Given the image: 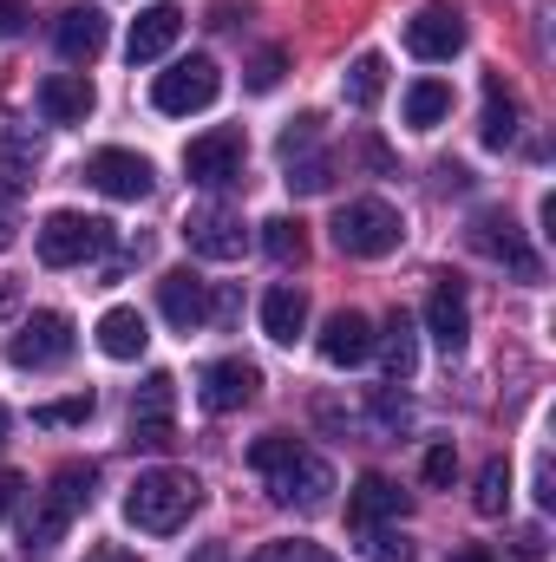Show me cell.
<instances>
[{
    "label": "cell",
    "mask_w": 556,
    "mask_h": 562,
    "mask_svg": "<svg viewBox=\"0 0 556 562\" xmlns=\"http://www.w3.org/2000/svg\"><path fill=\"white\" fill-rule=\"evenodd\" d=\"M73 314H59V307H40V314H26L20 321V334L7 340V360L20 367V373H46V367H59L66 353H73Z\"/></svg>",
    "instance_id": "5b68a950"
},
{
    "label": "cell",
    "mask_w": 556,
    "mask_h": 562,
    "mask_svg": "<svg viewBox=\"0 0 556 562\" xmlns=\"http://www.w3.org/2000/svg\"><path fill=\"white\" fill-rule=\"evenodd\" d=\"M190 562H230V550H223V543H203V550H197Z\"/></svg>",
    "instance_id": "c3c4849f"
},
{
    "label": "cell",
    "mask_w": 556,
    "mask_h": 562,
    "mask_svg": "<svg viewBox=\"0 0 556 562\" xmlns=\"http://www.w3.org/2000/svg\"><path fill=\"white\" fill-rule=\"evenodd\" d=\"M7 425H13V413H7V406H0V438H7Z\"/></svg>",
    "instance_id": "681fc988"
},
{
    "label": "cell",
    "mask_w": 556,
    "mask_h": 562,
    "mask_svg": "<svg viewBox=\"0 0 556 562\" xmlns=\"http://www.w3.org/2000/svg\"><path fill=\"white\" fill-rule=\"evenodd\" d=\"M537 504H544V510L556 504V477H551V464H537Z\"/></svg>",
    "instance_id": "ee69618b"
},
{
    "label": "cell",
    "mask_w": 556,
    "mask_h": 562,
    "mask_svg": "<svg viewBox=\"0 0 556 562\" xmlns=\"http://www.w3.org/2000/svg\"><path fill=\"white\" fill-rule=\"evenodd\" d=\"M425 334H432L445 353H458V347L471 340V307H465V288H458V281H438V288L425 294Z\"/></svg>",
    "instance_id": "e0dca14e"
},
{
    "label": "cell",
    "mask_w": 556,
    "mask_h": 562,
    "mask_svg": "<svg viewBox=\"0 0 556 562\" xmlns=\"http://www.w3.org/2000/svg\"><path fill=\"white\" fill-rule=\"evenodd\" d=\"M177 413V380L170 373H151L138 393H132V425H170Z\"/></svg>",
    "instance_id": "4316f807"
},
{
    "label": "cell",
    "mask_w": 556,
    "mask_h": 562,
    "mask_svg": "<svg viewBox=\"0 0 556 562\" xmlns=\"http://www.w3.org/2000/svg\"><path fill=\"white\" fill-rule=\"evenodd\" d=\"M105 13L99 7H66L59 13V26H53V46H59V59L66 66H92L99 53H105Z\"/></svg>",
    "instance_id": "2e32d148"
},
{
    "label": "cell",
    "mask_w": 556,
    "mask_h": 562,
    "mask_svg": "<svg viewBox=\"0 0 556 562\" xmlns=\"http://www.w3.org/2000/svg\"><path fill=\"white\" fill-rule=\"evenodd\" d=\"M471 504H478V517H504V504H511V464L504 458H485Z\"/></svg>",
    "instance_id": "83f0119b"
},
{
    "label": "cell",
    "mask_w": 556,
    "mask_h": 562,
    "mask_svg": "<svg viewBox=\"0 0 556 562\" xmlns=\"http://www.w3.org/2000/svg\"><path fill=\"white\" fill-rule=\"evenodd\" d=\"M334 491V464L314 458V451H294L281 471H269V497L276 504H294V510H321Z\"/></svg>",
    "instance_id": "30bf717a"
},
{
    "label": "cell",
    "mask_w": 556,
    "mask_h": 562,
    "mask_svg": "<svg viewBox=\"0 0 556 562\" xmlns=\"http://www.w3.org/2000/svg\"><path fill=\"white\" fill-rule=\"evenodd\" d=\"M249 562H341V557H327V550L308 543V537H281V543H263Z\"/></svg>",
    "instance_id": "4dcf8cb0"
},
{
    "label": "cell",
    "mask_w": 556,
    "mask_h": 562,
    "mask_svg": "<svg viewBox=\"0 0 556 562\" xmlns=\"http://www.w3.org/2000/svg\"><path fill=\"white\" fill-rule=\"evenodd\" d=\"M471 249L491 256V262H504L518 281H544V262L524 249V229H518L504 210H478V216H471Z\"/></svg>",
    "instance_id": "ba28073f"
},
{
    "label": "cell",
    "mask_w": 556,
    "mask_h": 562,
    "mask_svg": "<svg viewBox=\"0 0 556 562\" xmlns=\"http://www.w3.org/2000/svg\"><path fill=\"white\" fill-rule=\"evenodd\" d=\"M367 562H413V543L400 537V530H367Z\"/></svg>",
    "instance_id": "e575fe53"
},
{
    "label": "cell",
    "mask_w": 556,
    "mask_h": 562,
    "mask_svg": "<svg viewBox=\"0 0 556 562\" xmlns=\"http://www.w3.org/2000/svg\"><path fill=\"white\" fill-rule=\"evenodd\" d=\"M20 243V190L13 183H0V256Z\"/></svg>",
    "instance_id": "74e56055"
},
{
    "label": "cell",
    "mask_w": 556,
    "mask_h": 562,
    "mask_svg": "<svg viewBox=\"0 0 556 562\" xmlns=\"http://www.w3.org/2000/svg\"><path fill=\"white\" fill-rule=\"evenodd\" d=\"M407 46H413L419 59H458L465 53V13L445 7V0H425L407 20Z\"/></svg>",
    "instance_id": "8fae6325"
},
{
    "label": "cell",
    "mask_w": 556,
    "mask_h": 562,
    "mask_svg": "<svg viewBox=\"0 0 556 562\" xmlns=\"http://www.w3.org/2000/svg\"><path fill=\"white\" fill-rule=\"evenodd\" d=\"M177 33H184V13H177L170 0H157V7H144L138 20H132V40H125V53H132V66H151V59H164V53L177 46Z\"/></svg>",
    "instance_id": "d6986e66"
},
{
    "label": "cell",
    "mask_w": 556,
    "mask_h": 562,
    "mask_svg": "<svg viewBox=\"0 0 556 562\" xmlns=\"http://www.w3.org/2000/svg\"><path fill=\"white\" fill-rule=\"evenodd\" d=\"M92 419V393H73V400H46L33 406V425H86Z\"/></svg>",
    "instance_id": "d6a6232c"
},
{
    "label": "cell",
    "mask_w": 556,
    "mask_h": 562,
    "mask_svg": "<svg viewBox=\"0 0 556 562\" xmlns=\"http://www.w3.org/2000/svg\"><path fill=\"white\" fill-rule=\"evenodd\" d=\"M374 419H380L387 431H393V438H400V431L413 425V413H407V400H400V393H387V386H380V393H374Z\"/></svg>",
    "instance_id": "d590c367"
},
{
    "label": "cell",
    "mask_w": 556,
    "mask_h": 562,
    "mask_svg": "<svg viewBox=\"0 0 556 562\" xmlns=\"http://www.w3.org/2000/svg\"><path fill=\"white\" fill-rule=\"evenodd\" d=\"M33 105H40V119H46V125H86V119H92V105H99V92H92V79H86V72H46V79H40V92H33Z\"/></svg>",
    "instance_id": "4fadbf2b"
},
{
    "label": "cell",
    "mask_w": 556,
    "mask_h": 562,
    "mask_svg": "<svg viewBox=\"0 0 556 562\" xmlns=\"http://www.w3.org/2000/svg\"><path fill=\"white\" fill-rule=\"evenodd\" d=\"M341 92H347V105H354V112L380 105V92H387V59H380V53H360V59L341 72Z\"/></svg>",
    "instance_id": "d4e9b609"
},
{
    "label": "cell",
    "mask_w": 556,
    "mask_h": 562,
    "mask_svg": "<svg viewBox=\"0 0 556 562\" xmlns=\"http://www.w3.org/2000/svg\"><path fill=\"white\" fill-rule=\"evenodd\" d=\"M452 477H458V451H452V445H432V451H425V484L445 491Z\"/></svg>",
    "instance_id": "8d00e7d4"
},
{
    "label": "cell",
    "mask_w": 556,
    "mask_h": 562,
    "mask_svg": "<svg viewBox=\"0 0 556 562\" xmlns=\"http://www.w3.org/2000/svg\"><path fill=\"white\" fill-rule=\"evenodd\" d=\"M33 249H40L46 269H79V262H92V256L112 249V223H105V216H79V210H53V216L40 223Z\"/></svg>",
    "instance_id": "3957f363"
},
{
    "label": "cell",
    "mask_w": 556,
    "mask_h": 562,
    "mask_svg": "<svg viewBox=\"0 0 556 562\" xmlns=\"http://www.w3.org/2000/svg\"><path fill=\"white\" fill-rule=\"evenodd\" d=\"M387 517H407V491H400L393 477L367 471V477L347 491V524H354V530H374V524H387Z\"/></svg>",
    "instance_id": "ac0fdd59"
},
{
    "label": "cell",
    "mask_w": 556,
    "mask_h": 562,
    "mask_svg": "<svg viewBox=\"0 0 556 562\" xmlns=\"http://www.w3.org/2000/svg\"><path fill=\"white\" fill-rule=\"evenodd\" d=\"M13 301H20V288H13V281L0 276V321H7V314H13Z\"/></svg>",
    "instance_id": "7dc6e473"
},
{
    "label": "cell",
    "mask_w": 556,
    "mask_h": 562,
    "mask_svg": "<svg viewBox=\"0 0 556 562\" xmlns=\"http://www.w3.org/2000/svg\"><path fill=\"white\" fill-rule=\"evenodd\" d=\"M157 307H164V321H170L177 334H197L216 301H210V281L197 276V269H170V276L157 281Z\"/></svg>",
    "instance_id": "5bb4252c"
},
{
    "label": "cell",
    "mask_w": 556,
    "mask_h": 562,
    "mask_svg": "<svg viewBox=\"0 0 556 562\" xmlns=\"http://www.w3.org/2000/svg\"><path fill=\"white\" fill-rule=\"evenodd\" d=\"M184 243H190V256L236 262V256L249 249V229H243V216H236V210L210 203V210H190V216H184Z\"/></svg>",
    "instance_id": "9c48e42d"
},
{
    "label": "cell",
    "mask_w": 556,
    "mask_h": 562,
    "mask_svg": "<svg viewBox=\"0 0 556 562\" xmlns=\"http://www.w3.org/2000/svg\"><path fill=\"white\" fill-rule=\"evenodd\" d=\"M26 26V0H0V40H13Z\"/></svg>",
    "instance_id": "60d3db41"
},
{
    "label": "cell",
    "mask_w": 556,
    "mask_h": 562,
    "mask_svg": "<svg viewBox=\"0 0 556 562\" xmlns=\"http://www.w3.org/2000/svg\"><path fill=\"white\" fill-rule=\"evenodd\" d=\"M86 562H144V557H138V550H125V543H99Z\"/></svg>",
    "instance_id": "7bdbcfd3"
},
{
    "label": "cell",
    "mask_w": 556,
    "mask_h": 562,
    "mask_svg": "<svg viewBox=\"0 0 556 562\" xmlns=\"http://www.w3.org/2000/svg\"><path fill=\"white\" fill-rule=\"evenodd\" d=\"M216 92H223V66H216L210 53H190V59H177L170 72H157L151 105H157L164 119H190V112H210Z\"/></svg>",
    "instance_id": "277c9868"
},
{
    "label": "cell",
    "mask_w": 556,
    "mask_h": 562,
    "mask_svg": "<svg viewBox=\"0 0 556 562\" xmlns=\"http://www.w3.org/2000/svg\"><path fill=\"white\" fill-rule=\"evenodd\" d=\"M256 393H263V373H256L249 360H210V367H203V380H197L203 413H243Z\"/></svg>",
    "instance_id": "7c38bea8"
},
{
    "label": "cell",
    "mask_w": 556,
    "mask_h": 562,
    "mask_svg": "<svg viewBox=\"0 0 556 562\" xmlns=\"http://www.w3.org/2000/svg\"><path fill=\"white\" fill-rule=\"evenodd\" d=\"M243 157H249V138L236 125H216L184 144V177L203 190H230V183H243Z\"/></svg>",
    "instance_id": "8992f818"
},
{
    "label": "cell",
    "mask_w": 556,
    "mask_h": 562,
    "mask_svg": "<svg viewBox=\"0 0 556 562\" xmlns=\"http://www.w3.org/2000/svg\"><path fill=\"white\" fill-rule=\"evenodd\" d=\"M400 105H407V125H413V132H438V125L452 119V86H445V79H413Z\"/></svg>",
    "instance_id": "603a6c76"
},
{
    "label": "cell",
    "mask_w": 556,
    "mask_h": 562,
    "mask_svg": "<svg viewBox=\"0 0 556 562\" xmlns=\"http://www.w3.org/2000/svg\"><path fill=\"white\" fill-rule=\"evenodd\" d=\"M374 353H380L387 380H393V386H407V380L419 373V334H413V321H407V314H393V321L374 334Z\"/></svg>",
    "instance_id": "7402d4cb"
},
{
    "label": "cell",
    "mask_w": 556,
    "mask_h": 562,
    "mask_svg": "<svg viewBox=\"0 0 556 562\" xmlns=\"http://www.w3.org/2000/svg\"><path fill=\"white\" fill-rule=\"evenodd\" d=\"M0 164H7V170H33V164H40L33 125H20L13 112H0Z\"/></svg>",
    "instance_id": "f1b7e54d"
},
{
    "label": "cell",
    "mask_w": 556,
    "mask_h": 562,
    "mask_svg": "<svg viewBox=\"0 0 556 562\" xmlns=\"http://www.w3.org/2000/svg\"><path fill=\"white\" fill-rule=\"evenodd\" d=\"M281 66H288V53H281V46H263V53L249 59V92H276Z\"/></svg>",
    "instance_id": "836d02e7"
},
{
    "label": "cell",
    "mask_w": 556,
    "mask_h": 562,
    "mask_svg": "<svg viewBox=\"0 0 556 562\" xmlns=\"http://www.w3.org/2000/svg\"><path fill=\"white\" fill-rule=\"evenodd\" d=\"M197 504H203V484H197L190 471H170V464L144 471L138 484L125 491V517H132L138 530H151V537L184 530V524L197 517Z\"/></svg>",
    "instance_id": "6da1fadb"
},
{
    "label": "cell",
    "mask_w": 556,
    "mask_h": 562,
    "mask_svg": "<svg viewBox=\"0 0 556 562\" xmlns=\"http://www.w3.org/2000/svg\"><path fill=\"white\" fill-rule=\"evenodd\" d=\"M86 183H92V190H105L112 203H144V196L157 190V170L144 164L138 150L105 144V150H92V157H86Z\"/></svg>",
    "instance_id": "52a82bcc"
},
{
    "label": "cell",
    "mask_w": 556,
    "mask_h": 562,
    "mask_svg": "<svg viewBox=\"0 0 556 562\" xmlns=\"http://www.w3.org/2000/svg\"><path fill=\"white\" fill-rule=\"evenodd\" d=\"M518 562H544V530H518Z\"/></svg>",
    "instance_id": "b9f144b4"
},
{
    "label": "cell",
    "mask_w": 556,
    "mask_h": 562,
    "mask_svg": "<svg viewBox=\"0 0 556 562\" xmlns=\"http://www.w3.org/2000/svg\"><path fill=\"white\" fill-rule=\"evenodd\" d=\"M452 562H498L485 543H465V550H452Z\"/></svg>",
    "instance_id": "bcb514c9"
},
{
    "label": "cell",
    "mask_w": 556,
    "mask_h": 562,
    "mask_svg": "<svg viewBox=\"0 0 556 562\" xmlns=\"http://www.w3.org/2000/svg\"><path fill=\"white\" fill-rule=\"evenodd\" d=\"M144 347H151V327H144L138 307H105L99 314V353L105 360H144Z\"/></svg>",
    "instance_id": "44dd1931"
},
{
    "label": "cell",
    "mask_w": 556,
    "mask_h": 562,
    "mask_svg": "<svg viewBox=\"0 0 556 562\" xmlns=\"http://www.w3.org/2000/svg\"><path fill=\"white\" fill-rule=\"evenodd\" d=\"M263 249H269V262H301L308 256V236H301L294 216H276V223H263Z\"/></svg>",
    "instance_id": "f546056e"
},
{
    "label": "cell",
    "mask_w": 556,
    "mask_h": 562,
    "mask_svg": "<svg viewBox=\"0 0 556 562\" xmlns=\"http://www.w3.org/2000/svg\"><path fill=\"white\" fill-rule=\"evenodd\" d=\"M314 144H321V119H314V112H308V119H294V125H288V132H281V157H294V150H314Z\"/></svg>",
    "instance_id": "f35d334b"
},
{
    "label": "cell",
    "mask_w": 556,
    "mask_h": 562,
    "mask_svg": "<svg viewBox=\"0 0 556 562\" xmlns=\"http://www.w3.org/2000/svg\"><path fill=\"white\" fill-rule=\"evenodd\" d=\"M367 353H374V321L360 307H334L321 321V360L327 367H360Z\"/></svg>",
    "instance_id": "9a60e30c"
},
{
    "label": "cell",
    "mask_w": 556,
    "mask_h": 562,
    "mask_svg": "<svg viewBox=\"0 0 556 562\" xmlns=\"http://www.w3.org/2000/svg\"><path fill=\"white\" fill-rule=\"evenodd\" d=\"M13 497H20V477H13V471H0V517L13 510Z\"/></svg>",
    "instance_id": "f6af8a7d"
},
{
    "label": "cell",
    "mask_w": 556,
    "mask_h": 562,
    "mask_svg": "<svg viewBox=\"0 0 556 562\" xmlns=\"http://www.w3.org/2000/svg\"><path fill=\"white\" fill-rule=\"evenodd\" d=\"M294 451H301V445H294L288 431H269V438H256V445H249V471H263V477H269V471H281Z\"/></svg>",
    "instance_id": "1f68e13d"
},
{
    "label": "cell",
    "mask_w": 556,
    "mask_h": 562,
    "mask_svg": "<svg viewBox=\"0 0 556 562\" xmlns=\"http://www.w3.org/2000/svg\"><path fill=\"white\" fill-rule=\"evenodd\" d=\"M132 445H144V451H170V445H177V425H132Z\"/></svg>",
    "instance_id": "ab89813d"
},
{
    "label": "cell",
    "mask_w": 556,
    "mask_h": 562,
    "mask_svg": "<svg viewBox=\"0 0 556 562\" xmlns=\"http://www.w3.org/2000/svg\"><path fill=\"white\" fill-rule=\"evenodd\" d=\"M281 170H288L281 183H288L294 196H321V190L334 183V157H327L321 144H314V150H294V157H281Z\"/></svg>",
    "instance_id": "484cf974"
},
{
    "label": "cell",
    "mask_w": 556,
    "mask_h": 562,
    "mask_svg": "<svg viewBox=\"0 0 556 562\" xmlns=\"http://www.w3.org/2000/svg\"><path fill=\"white\" fill-rule=\"evenodd\" d=\"M478 138H485V150H504V144L518 138V99L504 92L498 72L485 79V125H478Z\"/></svg>",
    "instance_id": "cb8c5ba5"
},
{
    "label": "cell",
    "mask_w": 556,
    "mask_h": 562,
    "mask_svg": "<svg viewBox=\"0 0 556 562\" xmlns=\"http://www.w3.org/2000/svg\"><path fill=\"white\" fill-rule=\"evenodd\" d=\"M263 334H269L276 347H294V340L308 334V294H301L294 281H276V288L263 294Z\"/></svg>",
    "instance_id": "ffe728a7"
},
{
    "label": "cell",
    "mask_w": 556,
    "mask_h": 562,
    "mask_svg": "<svg viewBox=\"0 0 556 562\" xmlns=\"http://www.w3.org/2000/svg\"><path fill=\"white\" fill-rule=\"evenodd\" d=\"M400 236H407V223H400V210L380 203V196H354V203H341V216H334V249L354 256V262L393 256Z\"/></svg>",
    "instance_id": "7a4b0ae2"
}]
</instances>
